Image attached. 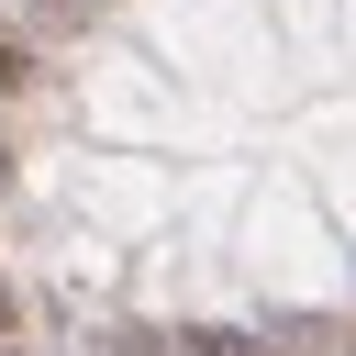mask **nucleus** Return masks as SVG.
<instances>
[{
  "label": "nucleus",
  "instance_id": "f03ea898",
  "mask_svg": "<svg viewBox=\"0 0 356 356\" xmlns=\"http://www.w3.org/2000/svg\"><path fill=\"white\" fill-rule=\"evenodd\" d=\"M189 356H267L256 334H189Z\"/></svg>",
  "mask_w": 356,
  "mask_h": 356
},
{
  "label": "nucleus",
  "instance_id": "20e7f679",
  "mask_svg": "<svg viewBox=\"0 0 356 356\" xmlns=\"http://www.w3.org/2000/svg\"><path fill=\"white\" fill-rule=\"evenodd\" d=\"M0 356H33V345H0Z\"/></svg>",
  "mask_w": 356,
  "mask_h": 356
},
{
  "label": "nucleus",
  "instance_id": "7ed1b4c3",
  "mask_svg": "<svg viewBox=\"0 0 356 356\" xmlns=\"http://www.w3.org/2000/svg\"><path fill=\"white\" fill-rule=\"evenodd\" d=\"M0 345H11V278H0Z\"/></svg>",
  "mask_w": 356,
  "mask_h": 356
},
{
  "label": "nucleus",
  "instance_id": "f257e3e1",
  "mask_svg": "<svg viewBox=\"0 0 356 356\" xmlns=\"http://www.w3.org/2000/svg\"><path fill=\"white\" fill-rule=\"evenodd\" d=\"M22 78H33V44H22V33H11V22H0V100H11V89H22Z\"/></svg>",
  "mask_w": 356,
  "mask_h": 356
}]
</instances>
